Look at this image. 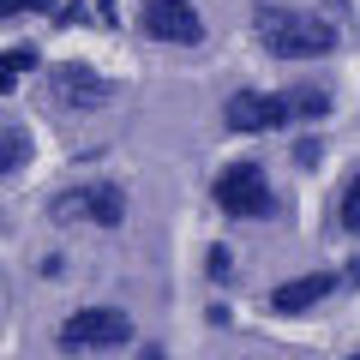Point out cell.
Wrapping results in <instances>:
<instances>
[{
    "label": "cell",
    "mask_w": 360,
    "mask_h": 360,
    "mask_svg": "<svg viewBox=\"0 0 360 360\" xmlns=\"http://www.w3.org/2000/svg\"><path fill=\"white\" fill-rule=\"evenodd\" d=\"M60 13V0H25V18H54Z\"/></svg>",
    "instance_id": "obj_17"
},
{
    "label": "cell",
    "mask_w": 360,
    "mask_h": 360,
    "mask_svg": "<svg viewBox=\"0 0 360 360\" xmlns=\"http://www.w3.org/2000/svg\"><path fill=\"white\" fill-rule=\"evenodd\" d=\"M210 205L229 222H276L283 198H276V186H270V174H264L258 156H234V162H222L217 180H210Z\"/></svg>",
    "instance_id": "obj_2"
},
{
    "label": "cell",
    "mask_w": 360,
    "mask_h": 360,
    "mask_svg": "<svg viewBox=\"0 0 360 360\" xmlns=\"http://www.w3.org/2000/svg\"><path fill=\"white\" fill-rule=\"evenodd\" d=\"M336 288H342L336 270H307V276H288V283L270 288V295H264V312H270V319H307V312H319Z\"/></svg>",
    "instance_id": "obj_8"
},
{
    "label": "cell",
    "mask_w": 360,
    "mask_h": 360,
    "mask_svg": "<svg viewBox=\"0 0 360 360\" xmlns=\"http://www.w3.org/2000/svg\"><path fill=\"white\" fill-rule=\"evenodd\" d=\"M336 229H342V234H360V162L348 168L342 193H336Z\"/></svg>",
    "instance_id": "obj_11"
},
{
    "label": "cell",
    "mask_w": 360,
    "mask_h": 360,
    "mask_svg": "<svg viewBox=\"0 0 360 360\" xmlns=\"http://www.w3.org/2000/svg\"><path fill=\"white\" fill-rule=\"evenodd\" d=\"M54 25H66V30H78V25H96V6H90V0H60Z\"/></svg>",
    "instance_id": "obj_14"
},
{
    "label": "cell",
    "mask_w": 360,
    "mask_h": 360,
    "mask_svg": "<svg viewBox=\"0 0 360 360\" xmlns=\"http://www.w3.org/2000/svg\"><path fill=\"white\" fill-rule=\"evenodd\" d=\"M319 162H324V139H319V132H307V139H295V168H307V174H312Z\"/></svg>",
    "instance_id": "obj_15"
},
{
    "label": "cell",
    "mask_w": 360,
    "mask_h": 360,
    "mask_svg": "<svg viewBox=\"0 0 360 360\" xmlns=\"http://www.w3.org/2000/svg\"><path fill=\"white\" fill-rule=\"evenodd\" d=\"M30 156H37V139H30V127L6 120V127H0V186H6L13 174H25Z\"/></svg>",
    "instance_id": "obj_10"
},
{
    "label": "cell",
    "mask_w": 360,
    "mask_h": 360,
    "mask_svg": "<svg viewBox=\"0 0 360 360\" xmlns=\"http://www.w3.org/2000/svg\"><path fill=\"white\" fill-rule=\"evenodd\" d=\"M108 96H115V84L90 60H54L49 66V103L60 115H103Z\"/></svg>",
    "instance_id": "obj_5"
},
{
    "label": "cell",
    "mask_w": 360,
    "mask_h": 360,
    "mask_svg": "<svg viewBox=\"0 0 360 360\" xmlns=\"http://www.w3.org/2000/svg\"><path fill=\"white\" fill-rule=\"evenodd\" d=\"M54 222H96V229H120L132 217L127 205V186L120 180H90V186H66L49 210Z\"/></svg>",
    "instance_id": "obj_4"
},
{
    "label": "cell",
    "mask_w": 360,
    "mask_h": 360,
    "mask_svg": "<svg viewBox=\"0 0 360 360\" xmlns=\"http://www.w3.org/2000/svg\"><path fill=\"white\" fill-rule=\"evenodd\" d=\"M90 6H96V25H120V18H127L120 0H90Z\"/></svg>",
    "instance_id": "obj_16"
},
{
    "label": "cell",
    "mask_w": 360,
    "mask_h": 360,
    "mask_svg": "<svg viewBox=\"0 0 360 360\" xmlns=\"http://www.w3.org/2000/svg\"><path fill=\"white\" fill-rule=\"evenodd\" d=\"M336 276H342V288H360V252H354V258H348V264H342V270H336Z\"/></svg>",
    "instance_id": "obj_18"
},
{
    "label": "cell",
    "mask_w": 360,
    "mask_h": 360,
    "mask_svg": "<svg viewBox=\"0 0 360 360\" xmlns=\"http://www.w3.org/2000/svg\"><path fill=\"white\" fill-rule=\"evenodd\" d=\"M222 127L240 132V139H258V132L295 127V115H288V96H283V90H234L229 103H222Z\"/></svg>",
    "instance_id": "obj_7"
},
{
    "label": "cell",
    "mask_w": 360,
    "mask_h": 360,
    "mask_svg": "<svg viewBox=\"0 0 360 360\" xmlns=\"http://www.w3.org/2000/svg\"><path fill=\"white\" fill-rule=\"evenodd\" d=\"M139 37L162 42V49H198L205 13H198V0H139Z\"/></svg>",
    "instance_id": "obj_6"
},
{
    "label": "cell",
    "mask_w": 360,
    "mask_h": 360,
    "mask_svg": "<svg viewBox=\"0 0 360 360\" xmlns=\"http://www.w3.org/2000/svg\"><path fill=\"white\" fill-rule=\"evenodd\" d=\"M342 360H360V348H348V354H342Z\"/></svg>",
    "instance_id": "obj_22"
},
{
    "label": "cell",
    "mask_w": 360,
    "mask_h": 360,
    "mask_svg": "<svg viewBox=\"0 0 360 360\" xmlns=\"http://www.w3.org/2000/svg\"><path fill=\"white\" fill-rule=\"evenodd\" d=\"M13 90H18V78H13V72H0V96H13Z\"/></svg>",
    "instance_id": "obj_21"
},
{
    "label": "cell",
    "mask_w": 360,
    "mask_h": 360,
    "mask_svg": "<svg viewBox=\"0 0 360 360\" xmlns=\"http://www.w3.org/2000/svg\"><path fill=\"white\" fill-rule=\"evenodd\" d=\"M132 342V312L108 307V300H90V307L66 312L60 319V348L66 354H84V348H127Z\"/></svg>",
    "instance_id": "obj_3"
},
{
    "label": "cell",
    "mask_w": 360,
    "mask_h": 360,
    "mask_svg": "<svg viewBox=\"0 0 360 360\" xmlns=\"http://www.w3.org/2000/svg\"><path fill=\"white\" fill-rule=\"evenodd\" d=\"M288 96V115L300 120V127H324V120H330V84H319V78H300V84H288L283 90Z\"/></svg>",
    "instance_id": "obj_9"
},
{
    "label": "cell",
    "mask_w": 360,
    "mask_h": 360,
    "mask_svg": "<svg viewBox=\"0 0 360 360\" xmlns=\"http://www.w3.org/2000/svg\"><path fill=\"white\" fill-rule=\"evenodd\" d=\"M205 276L210 283H234V252H229V240H217V246H205Z\"/></svg>",
    "instance_id": "obj_13"
},
{
    "label": "cell",
    "mask_w": 360,
    "mask_h": 360,
    "mask_svg": "<svg viewBox=\"0 0 360 360\" xmlns=\"http://www.w3.org/2000/svg\"><path fill=\"white\" fill-rule=\"evenodd\" d=\"M42 60H49V54H42L37 42H13V49H0V72H13V78L42 72Z\"/></svg>",
    "instance_id": "obj_12"
},
{
    "label": "cell",
    "mask_w": 360,
    "mask_h": 360,
    "mask_svg": "<svg viewBox=\"0 0 360 360\" xmlns=\"http://www.w3.org/2000/svg\"><path fill=\"white\" fill-rule=\"evenodd\" d=\"M13 18H25V0H0V25H13Z\"/></svg>",
    "instance_id": "obj_19"
},
{
    "label": "cell",
    "mask_w": 360,
    "mask_h": 360,
    "mask_svg": "<svg viewBox=\"0 0 360 360\" xmlns=\"http://www.w3.org/2000/svg\"><path fill=\"white\" fill-rule=\"evenodd\" d=\"M132 360H168V348L162 342H139V354H132Z\"/></svg>",
    "instance_id": "obj_20"
},
{
    "label": "cell",
    "mask_w": 360,
    "mask_h": 360,
    "mask_svg": "<svg viewBox=\"0 0 360 360\" xmlns=\"http://www.w3.org/2000/svg\"><path fill=\"white\" fill-rule=\"evenodd\" d=\"M252 37L270 60H330L342 49V30L319 13H300V6H276V0H258L252 6Z\"/></svg>",
    "instance_id": "obj_1"
}]
</instances>
